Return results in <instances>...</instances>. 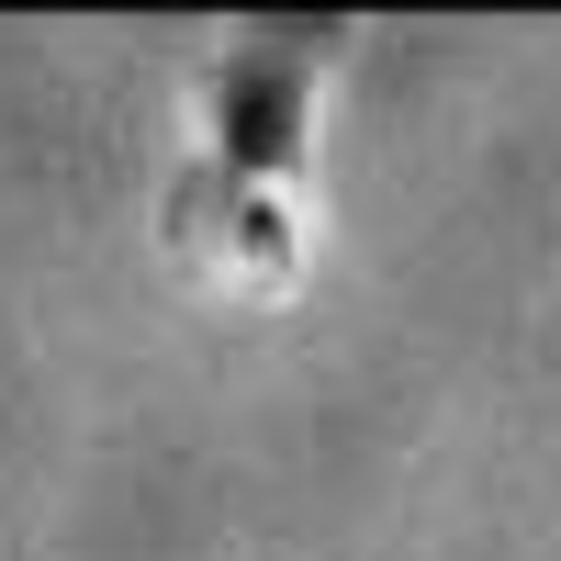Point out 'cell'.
Returning <instances> with one entry per match:
<instances>
[{
    "label": "cell",
    "mask_w": 561,
    "mask_h": 561,
    "mask_svg": "<svg viewBox=\"0 0 561 561\" xmlns=\"http://www.w3.org/2000/svg\"><path fill=\"white\" fill-rule=\"evenodd\" d=\"M348 23L337 12H280L248 23L225 57L203 68V158L169 192V237L180 248H225V280H280L293 270V180H304V124H314V79L337 68Z\"/></svg>",
    "instance_id": "1"
}]
</instances>
